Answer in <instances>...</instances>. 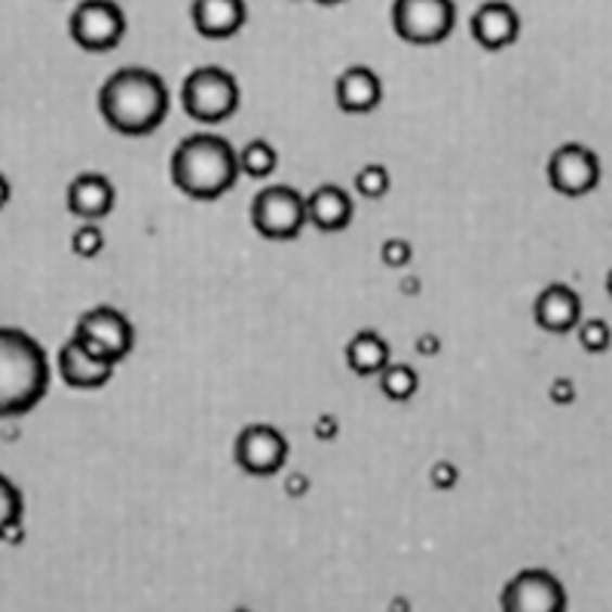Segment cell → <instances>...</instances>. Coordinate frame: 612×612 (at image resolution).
<instances>
[{
  "mask_svg": "<svg viewBox=\"0 0 612 612\" xmlns=\"http://www.w3.org/2000/svg\"><path fill=\"white\" fill-rule=\"evenodd\" d=\"M248 7L242 0H196L190 7V18L196 25V31L212 40L233 37L245 25Z\"/></svg>",
  "mask_w": 612,
  "mask_h": 612,
  "instance_id": "ac0fdd59",
  "label": "cell"
},
{
  "mask_svg": "<svg viewBox=\"0 0 612 612\" xmlns=\"http://www.w3.org/2000/svg\"><path fill=\"white\" fill-rule=\"evenodd\" d=\"M181 102L190 117L200 123H221L239 107L237 77L221 65H200L184 77Z\"/></svg>",
  "mask_w": 612,
  "mask_h": 612,
  "instance_id": "277c9868",
  "label": "cell"
},
{
  "mask_svg": "<svg viewBox=\"0 0 612 612\" xmlns=\"http://www.w3.org/2000/svg\"><path fill=\"white\" fill-rule=\"evenodd\" d=\"M74 337L80 341L86 353L104 358L111 365H117L119 358H126L136 346V328L132 322L114 309V306H92L89 313L80 316Z\"/></svg>",
  "mask_w": 612,
  "mask_h": 612,
  "instance_id": "5b68a950",
  "label": "cell"
},
{
  "mask_svg": "<svg viewBox=\"0 0 612 612\" xmlns=\"http://www.w3.org/2000/svg\"><path fill=\"white\" fill-rule=\"evenodd\" d=\"M521 35V18L511 3L487 0L472 13V37L484 50H506Z\"/></svg>",
  "mask_w": 612,
  "mask_h": 612,
  "instance_id": "4fadbf2b",
  "label": "cell"
},
{
  "mask_svg": "<svg viewBox=\"0 0 612 612\" xmlns=\"http://www.w3.org/2000/svg\"><path fill=\"white\" fill-rule=\"evenodd\" d=\"M392 361L390 343L383 334H377L371 328L358 331L353 341L346 343V365L358 377H380V371Z\"/></svg>",
  "mask_w": 612,
  "mask_h": 612,
  "instance_id": "d6986e66",
  "label": "cell"
},
{
  "mask_svg": "<svg viewBox=\"0 0 612 612\" xmlns=\"http://www.w3.org/2000/svg\"><path fill=\"white\" fill-rule=\"evenodd\" d=\"M99 111L123 136H148L169 114V86L156 71L126 65L102 84Z\"/></svg>",
  "mask_w": 612,
  "mask_h": 612,
  "instance_id": "6da1fadb",
  "label": "cell"
},
{
  "mask_svg": "<svg viewBox=\"0 0 612 612\" xmlns=\"http://www.w3.org/2000/svg\"><path fill=\"white\" fill-rule=\"evenodd\" d=\"M417 386H420V377L410 365H392L390 361L380 371V390L390 401H408V398H413Z\"/></svg>",
  "mask_w": 612,
  "mask_h": 612,
  "instance_id": "44dd1931",
  "label": "cell"
},
{
  "mask_svg": "<svg viewBox=\"0 0 612 612\" xmlns=\"http://www.w3.org/2000/svg\"><path fill=\"white\" fill-rule=\"evenodd\" d=\"M334 95L346 114H368L383 102V80L368 65H353L337 77Z\"/></svg>",
  "mask_w": 612,
  "mask_h": 612,
  "instance_id": "e0dca14e",
  "label": "cell"
},
{
  "mask_svg": "<svg viewBox=\"0 0 612 612\" xmlns=\"http://www.w3.org/2000/svg\"><path fill=\"white\" fill-rule=\"evenodd\" d=\"M233 457L242 472L257 477H270L282 472L289 459V438L270 423H252L239 432L233 444Z\"/></svg>",
  "mask_w": 612,
  "mask_h": 612,
  "instance_id": "9c48e42d",
  "label": "cell"
},
{
  "mask_svg": "<svg viewBox=\"0 0 612 612\" xmlns=\"http://www.w3.org/2000/svg\"><path fill=\"white\" fill-rule=\"evenodd\" d=\"M237 148L224 136L196 132L171 153V181L190 200H218L237 184Z\"/></svg>",
  "mask_w": 612,
  "mask_h": 612,
  "instance_id": "3957f363",
  "label": "cell"
},
{
  "mask_svg": "<svg viewBox=\"0 0 612 612\" xmlns=\"http://www.w3.org/2000/svg\"><path fill=\"white\" fill-rule=\"evenodd\" d=\"M548 184L563 196H585L600 184V160L585 144H561L548 156Z\"/></svg>",
  "mask_w": 612,
  "mask_h": 612,
  "instance_id": "8fae6325",
  "label": "cell"
},
{
  "mask_svg": "<svg viewBox=\"0 0 612 612\" xmlns=\"http://www.w3.org/2000/svg\"><path fill=\"white\" fill-rule=\"evenodd\" d=\"M429 481H432L435 490H450L459 481L457 466H454V462H435V466L429 469Z\"/></svg>",
  "mask_w": 612,
  "mask_h": 612,
  "instance_id": "4316f807",
  "label": "cell"
},
{
  "mask_svg": "<svg viewBox=\"0 0 612 612\" xmlns=\"http://www.w3.org/2000/svg\"><path fill=\"white\" fill-rule=\"evenodd\" d=\"M392 188V178H390V169L386 166H380V163H368V166H361L356 171V190L361 196H368V200H380V196H386Z\"/></svg>",
  "mask_w": 612,
  "mask_h": 612,
  "instance_id": "603a6c76",
  "label": "cell"
},
{
  "mask_svg": "<svg viewBox=\"0 0 612 612\" xmlns=\"http://www.w3.org/2000/svg\"><path fill=\"white\" fill-rule=\"evenodd\" d=\"M502 612H566L561 578L548 570H524L502 588Z\"/></svg>",
  "mask_w": 612,
  "mask_h": 612,
  "instance_id": "30bf717a",
  "label": "cell"
},
{
  "mask_svg": "<svg viewBox=\"0 0 612 612\" xmlns=\"http://www.w3.org/2000/svg\"><path fill=\"white\" fill-rule=\"evenodd\" d=\"M71 248L77 257H99L104 252V230L99 224H80L71 233Z\"/></svg>",
  "mask_w": 612,
  "mask_h": 612,
  "instance_id": "cb8c5ba5",
  "label": "cell"
},
{
  "mask_svg": "<svg viewBox=\"0 0 612 612\" xmlns=\"http://www.w3.org/2000/svg\"><path fill=\"white\" fill-rule=\"evenodd\" d=\"M237 163H239V171H245V175H252V178H270L276 166H279V153L272 148L270 141H264V138H255V141H248L242 151H237Z\"/></svg>",
  "mask_w": 612,
  "mask_h": 612,
  "instance_id": "ffe728a7",
  "label": "cell"
},
{
  "mask_svg": "<svg viewBox=\"0 0 612 612\" xmlns=\"http://www.w3.org/2000/svg\"><path fill=\"white\" fill-rule=\"evenodd\" d=\"M252 224L260 237L294 239L306 224L304 193L291 184H270L252 200Z\"/></svg>",
  "mask_w": 612,
  "mask_h": 612,
  "instance_id": "8992f818",
  "label": "cell"
},
{
  "mask_svg": "<svg viewBox=\"0 0 612 612\" xmlns=\"http://www.w3.org/2000/svg\"><path fill=\"white\" fill-rule=\"evenodd\" d=\"M380 257H383V264H386V267H392V270H401V267H408L410 264L413 248H410L408 239L392 237L380 245Z\"/></svg>",
  "mask_w": 612,
  "mask_h": 612,
  "instance_id": "484cf974",
  "label": "cell"
},
{
  "mask_svg": "<svg viewBox=\"0 0 612 612\" xmlns=\"http://www.w3.org/2000/svg\"><path fill=\"white\" fill-rule=\"evenodd\" d=\"M10 196H13V188H10V181H7V175L0 171V208L10 203Z\"/></svg>",
  "mask_w": 612,
  "mask_h": 612,
  "instance_id": "1f68e13d",
  "label": "cell"
},
{
  "mask_svg": "<svg viewBox=\"0 0 612 612\" xmlns=\"http://www.w3.org/2000/svg\"><path fill=\"white\" fill-rule=\"evenodd\" d=\"M285 490H289L291 496H301L309 490V481H306V475H301V472H294V475L285 477Z\"/></svg>",
  "mask_w": 612,
  "mask_h": 612,
  "instance_id": "f546056e",
  "label": "cell"
},
{
  "mask_svg": "<svg viewBox=\"0 0 612 612\" xmlns=\"http://www.w3.org/2000/svg\"><path fill=\"white\" fill-rule=\"evenodd\" d=\"M50 390L43 346L22 328L0 324V417H22Z\"/></svg>",
  "mask_w": 612,
  "mask_h": 612,
  "instance_id": "7a4b0ae2",
  "label": "cell"
},
{
  "mask_svg": "<svg viewBox=\"0 0 612 612\" xmlns=\"http://www.w3.org/2000/svg\"><path fill=\"white\" fill-rule=\"evenodd\" d=\"M548 398H551V401H558V405H570V401H576V383H573L570 377H558V380H551V386H548Z\"/></svg>",
  "mask_w": 612,
  "mask_h": 612,
  "instance_id": "83f0119b",
  "label": "cell"
},
{
  "mask_svg": "<svg viewBox=\"0 0 612 612\" xmlns=\"http://www.w3.org/2000/svg\"><path fill=\"white\" fill-rule=\"evenodd\" d=\"M71 37L89 52L114 50L126 35V16L111 0H84L68 18Z\"/></svg>",
  "mask_w": 612,
  "mask_h": 612,
  "instance_id": "ba28073f",
  "label": "cell"
},
{
  "mask_svg": "<svg viewBox=\"0 0 612 612\" xmlns=\"http://www.w3.org/2000/svg\"><path fill=\"white\" fill-rule=\"evenodd\" d=\"M420 353H423V356H429V353H438V337L423 334V337H420Z\"/></svg>",
  "mask_w": 612,
  "mask_h": 612,
  "instance_id": "4dcf8cb0",
  "label": "cell"
},
{
  "mask_svg": "<svg viewBox=\"0 0 612 612\" xmlns=\"http://www.w3.org/2000/svg\"><path fill=\"white\" fill-rule=\"evenodd\" d=\"M59 371L62 380L74 386V390H99L111 377H114V365L104 358L86 353L77 337H71L62 349H59Z\"/></svg>",
  "mask_w": 612,
  "mask_h": 612,
  "instance_id": "2e32d148",
  "label": "cell"
},
{
  "mask_svg": "<svg viewBox=\"0 0 612 612\" xmlns=\"http://www.w3.org/2000/svg\"><path fill=\"white\" fill-rule=\"evenodd\" d=\"M22 511H25L22 490H18L10 477L0 475V536L13 527V524H22Z\"/></svg>",
  "mask_w": 612,
  "mask_h": 612,
  "instance_id": "7402d4cb",
  "label": "cell"
},
{
  "mask_svg": "<svg viewBox=\"0 0 612 612\" xmlns=\"http://www.w3.org/2000/svg\"><path fill=\"white\" fill-rule=\"evenodd\" d=\"M457 7L450 0H398L392 7L395 31L410 43H442L454 31Z\"/></svg>",
  "mask_w": 612,
  "mask_h": 612,
  "instance_id": "52a82bcc",
  "label": "cell"
},
{
  "mask_svg": "<svg viewBox=\"0 0 612 612\" xmlns=\"http://www.w3.org/2000/svg\"><path fill=\"white\" fill-rule=\"evenodd\" d=\"M65 200H68L71 215L84 218V224H95L114 212L117 190L111 184V178H104L102 171H84L68 184Z\"/></svg>",
  "mask_w": 612,
  "mask_h": 612,
  "instance_id": "7c38bea8",
  "label": "cell"
},
{
  "mask_svg": "<svg viewBox=\"0 0 612 612\" xmlns=\"http://www.w3.org/2000/svg\"><path fill=\"white\" fill-rule=\"evenodd\" d=\"M533 319L551 334H566L582 322V297L563 282H551L533 304Z\"/></svg>",
  "mask_w": 612,
  "mask_h": 612,
  "instance_id": "5bb4252c",
  "label": "cell"
},
{
  "mask_svg": "<svg viewBox=\"0 0 612 612\" xmlns=\"http://www.w3.org/2000/svg\"><path fill=\"white\" fill-rule=\"evenodd\" d=\"M304 203L306 224H313L316 230H324V233L346 230L356 215V203L341 184H319L309 196H304Z\"/></svg>",
  "mask_w": 612,
  "mask_h": 612,
  "instance_id": "9a60e30c",
  "label": "cell"
},
{
  "mask_svg": "<svg viewBox=\"0 0 612 612\" xmlns=\"http://www.w3.org/2000/svg\"><path fill=\"white\" fill-rule=\"evenodd\" d=\"M578 328V343L588 353H607L610 349V324L607 319H582Z\"/></svg>",
  "mask_w": 612,
  "mask_h": 612,
  "instance_id": "d4e9b609",
  "label": "cell"
},
{
  "mask_svg": "<svg viewBox=\"0 0 612 612\" xmlns=\"http://www.w3.org/2000/svg\"><path fill=\"white\" fill-rule=\"evenodd\" d=\"M233 612H252V610H233Z\"/></svg>",
  "mask_w": 612,
  "mask_h": 612,
  "instance_id": "d6a6232c",
  "label": "cell"
},
{
  "mask_svg": "<svg viewBox=\"0 0 612 612\" xmlns=\"http://www.w3.org/2000/svg\"><path fill=\"white\" fill-rule=\"evenodd\" d=\"M337 429H341V425H337V420H334L331 413H322V417L316 420V425H313V432H316L319 442H331V438L337 435Z\"/></svg>",
  "mask_w": 612,
  "mask_h": 612,
  "instance_id": "f1b7e54d",
  "label": "cell"
}]
</instances>
